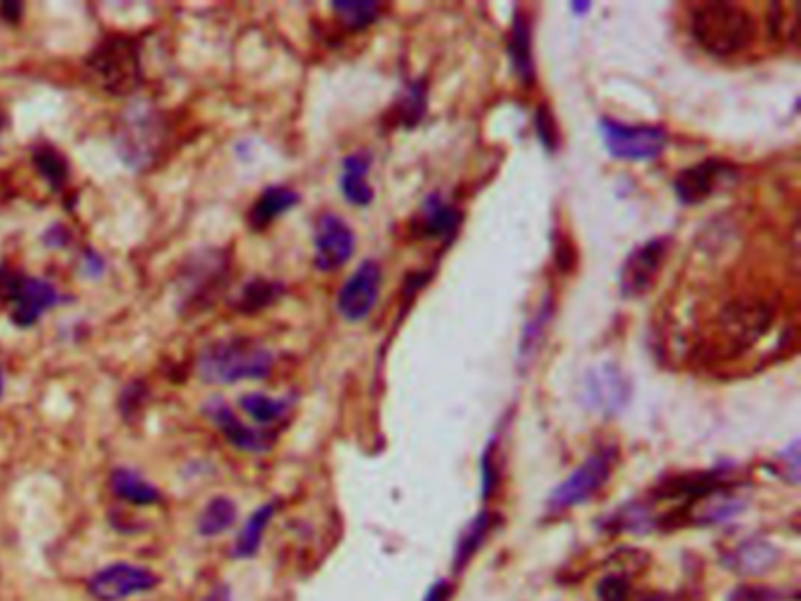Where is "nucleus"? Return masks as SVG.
<instances>
[{"label": "nucleus", "mask_w": 801, "mask_h": 601, "mask_svg": "<svg viewBox=\"0 0 801 601\" xmlns=\"http://www.w3.org/2000/svg\"><path fill=\"white\" fill-rule=\"evenodd\" d=\"M170 144V123L165 113L144 97H133L114 123V154L135 175H146L160 165Z\"/></svg>", "instance_id": "f257e3e1"}, {"label": "nucleus", "mask_w": 801, "mask_h": 601, "mask_svg": "<svg viewBox=\"0 0 801 601\" xmlns=\"http://www.w3.org/2000/svg\"><path fill=\"white\" fill-rule=\"evenodd\" d=\"M275 367V352L252 336H223L208 341L196 357V373L208 386L264 381Z\"/></svg>", "instance_id": "f03ea898"}, {"label": "nucleus", "mask_w": 801, "mask_h": 601, "mask_svg": "<svg viewBox=\"0 0 801 601\" xmlns=\"http://www.w3.org/2000/svg\"><path fill=\"white\" fill-rule=\"evenodd\" d=\"M85 78L108 97H137L144 87L141 41L135 35L110 33L83 60Z\"/></svg>", "instance_id": "7ed1b4c3"}, {"label": "nucleus", "mask_w": 801, "mask_h": 601, "mask_svg": "<svg viewBox=\"0 0 801 601\" xmlns=\"http://www.w3.org/2000/svg\"><path fill=\"white\" fill-rule=\"evenodd\" d=\"M231 275V254L221 247H198L186 256L172 280L175 313L193 317L214 306Z\"/></svg>", "instance_id": "20e7f679"}, {"label": "nucleus", "mask_w": 801, "mask_h": 601, "mask_svg": "<svg viewBox=\"0 0 801 601\" xmlns=\"http://www.w3.org/2000/svg\"><path fill=\"white\" fill-rule=\"evenodd\" d=\"M688 29H692L694 41L713 56L740 54L757 38L752 12L738 3H729V0L694 6Z\"/></svg>", "instance_id": "39448f33"}, {"label": "nucleus", "mask_w": 801, "mask_h": 601, "mask_svg": "<svg viewBox=\"0 0 801 601\" xmlns=\"http://www.w3.org/2000/svg\"><path fill=\"white\" fill-rule=\"evenodd\" d=\"M62 304L60 289L50 280L0 263V308L17 329H31Z\"/></svg>", "instance_id": "423d86ee"}, {"label": "nucleus", "mask_w": 801, "mask_h": 601, "mask_svg": "<svg viewBox=\"0 0 801 601\" xmlns=\"http://www.w3.org/2000/svg\"><path fill=\"white\" fill-rule=\"evenodd\" d=\"M773 325V308L767 300H734L717 315V346L724 355L750 350Z\"/></svg>", "instance_id": "0eeeda50"}, {"label": "nucleus", "mask_w": 801, "mask_h": 601, "mask_svg": "<svg viewBox=\"0 0 801 601\" xmlns=\"http://www.w3.org/2000/svg\"><path fill=\"white\" fill-rule=\"evenodd\" d=\"M600 135L613 158L644 162L658 158L667 146V131L658 125H623L619 120H600Z\"/></svg>", "instance_id": "6e6552de"}, {"label": "nucleus", "mask_w": 801, "mask_h": 601, "mask_svg": "<svg viewBox=\"0 0 801 601\" xmlns=\"http://www.w3.org/2000/svg\"><path fill=\"white\" fill-rule=\"evenodd\" d=\"M613 463H616V451L602 449L583 461L573 473L550 494V510H569L573 505H581L592 498L611 477Z\"/></svg>", "instance_id": "1a4fd4ad"}, {"label": "nucleus", "mask_w": 801, "mask_h": 601, "mask_svg": "<svg viewBox=\"0 0 801 601\" xmlns=\"http://www.w3.org/2000/svg\"><path fill=\"white\" fill-rule=\"evenodd\" d=\"M160 578L144 567L129 561L108 563L87 580V592L97 601H123L158 588Z\"/></svg>", "instance_id": "9d476101"}, {"label": "nucleus", "mask_w": 801, "mask_h": 601, "mask_svg": "<svg viewBox=\"0 0 801 601\" xmlns=\"http://www.w3.org/2000/svg\"><path fill=\"white\" fill-rule=\"evenodd\" d=\"M200 413L219 428L223 440L235 446L238 451H245V454H266L275 442V435L271 430L242 423L221 394H210V398L202 402Z\"/></svg>", "instance_id": "9b49d317"}, {"label": "nucleus", "mask_w": 801, "mask_h": 601, "mask_svg": "<svg viewBox=\"0 0 801 601\" xmlns=\"http://www.w3.org/2000/svg\"><path fill=\"white\" fill-rule=\"evenodd\" d=\"M313 247L315 268L323 273L339 271L356 254V233L339 214L325 212L315 221Z\"/></svg>", "instance_id": "f8f14e48"}, {"label": "nucleus", "mask_w": 801, "mask_h": 601, "mask_svg": "<svg viewBox=\"0 0 801 601\" xmlns=\"http://www.w3.org/2000/svg\"><path fill=\"white\" fill-rule=\"evenodd\" d=\"M383 273L377 261H362L337 294V308L348 323H362L375 310L381 294Z\"/></svg>", "instance_id": "ddd939ff"}, {"label": "nucleus", "mask_w": 801, "mask_h": 601, "mask_svg": "<svg viewBox=\"0 0 801 601\" xmlns=\"http://www.w3.org/2000/svg\"><path fill=\"white\" fill-rule=\"evenodd\" d=\"M667 250H670L667 238H654L640 244V247L625 259L619 277L621 294L625 298H640L654 287V280L663 266Z\"/></svg>", "instance_id": "4468645a"}, {"label": "nucleus", "mask_w": 801, "mask_h": 601, "mask_svg": "<svg viewBox=\"0 0 801 601\" xmlns=\"http://www.w3.org/2000/svg\"><path fill=\"white\" fill-rule=\"evenodd\" d=\"M630 394L632 386L628 381V376L616 365L594 367L586 376L583 400L588 402L590 409H598L607 413V417L619 413L630 402Z\"/></svg>", "instance_id": "2eb2a0df"}, {"label": "nucleus", "mask_w": 801, "mask_h": 601, "mask_svg": "<svg viewBox=\"0 0 801 601\" xmlns=\"http://www.w3.org/2000/svg\"><path fill=\"white\" fill-rule=\"evenodd\" d=\"M736 179V167L726 160H700L692 167L682 169L675 179V193L684 204H698L710 198L719 183H729Z\"/></svg>", "instance_id": "dca6fc26"}, {"label": "nucleus", "mask_w": 801, "mask_h": 601, "mask_svg": "<svg viewBox=\"0 0 801 601\" xmlns=\"http://www.w3.org/2000/svg\"><path fill=\"white\" fill-rule=\"evenodd\" d=\"M461 219V212L452 202H446L440 193H431L421 202L419 214L412 221V231L419 238L450 240L459 231Z\"/></svg>", "instance_id": "f3484780"}, {"label": "nucleus", "mask_w": 801, "mask_h": 601, "mask_svg": "<svg viewBox=\"0 0 801 601\" xmlns=\"http://www.w3.org/2000/svg\"><path fill=\"white\" fill-rule=\"evenodd\" d=\"M299 202H302V196L296 193L294 188L283 186V183L266 186L264 191H261V196L252 202L250 212H247L250 229L256 233L266 231L273 221L292 212Z\"/></svg>", "instance_id": "a211bd4d"}, {"label": "nucleus", "mask_w": 801, "mask_h": 601, "mask_svg": "<svg viewBox=\"0 0 801 601\" xmlns=\"http://www.w3.org/2000/svg\"><path fill=\"white\" fill-rule=\"evenodd\" d=\"M285 292H287L285 282L256 275L238 289V294L229 300V304L240 315H256L261 310L275 306L277 300L285 296Z\"/></svg>", "instance_id": "6ab92c4d"}, {"label": "nucleus", "mask_w": 801, "mask_h": 601, "mask_svg": "<svg viewBox=\"0 0 801 601\" xmlns=\"http://www.w3.org/2000/svg\"><path fill=\"white\" fill-rule=\"evenodd\" d=\"M508 54L513 62V71L521 85L531 87L536 81V64H534V50H531V22L529 17L517 10L513 19V29L508 38Z\"/></svg>", "instance_id": "aec40b11"}, {"label": "nucleus", "mask_w": 801, "mask_h": 601, "mask_svg": "<svg viewBox=\"0 0 801 601\" xmlns=\"http://www.w3.org/2000/svg\"><path fill=\"white\" fill-rule=\"evenodd\" d=\"M110 492L116 498H120L127 505L135 507H148L158 505L162 500L160 488L148 482L144 475H139L133 467H114V473L108 477Z\"/></svg>", "instance_id": "412c9836"}, {"label": "nucleus", "mask_w": 801, "mask_h": 601, "mask_svg": "<svg viewBox=\"0 0 801 601\" xmlns=\"http://www.w3.org/2000/svg\"><path fill=\"white\" fill-rule=\"evenodd\" d=\"M369 167H371V156L365 154V150H358L344 160L341 165V193L346 198V202L356 204V207H367L375 200V188L367 181L369 177Z\"/></svg>", "instance_id": "4be33fe9"}, {"label": "nucleus", "mask_w": 801, "mask_h": 601, "mask_svg": "<svg viewBox=\"0 0 801 601\" xmlns=\"http://www.w3.org/2000/svg\"><path fill=\"white\" fill-rule=\"evenodd\" d=\"M31 165L35 172L43 177V181L50 186V191L60 193L66 188L71 179V162L57 146L50 141H41L31 146Z\"/></svg>", "instance_id": "5701e85b"}, {"label": "nucleus", "mask_w": 801, "mask_h": 601, "mask_svg": "<svg viewBox=\"0 0 801 601\" xmlns=\"http://www.w3.org/2000/svg\"><path fill=\"white\" fill-rule=\"evenodd\" d=\"M238 521V505L233 498L229 496H214L198 515L196 521V531L202 538H217L223 536L226 531H231Z\"/></svg>", "instance_id": "b1692460"}, {"label": "nucleus", "mask_w": 801, "mask_h": 601, "mask_svg": "<svg viewBox=\"0 0 801 601\" xmlns=\"http://www.w3.org/2000/svg\"><path fill=\"white\" fill-rule=\"evenodd\" d=\"M292 404H294L292 398H268L264 392H245L240 394L238 400L242 413H247V417L261 428H271L275 423H281L289 413Z\"/></svg>", "instance_id": "393cba45"}, {"label": "nucleus", "mask_w": 801, "mask_h": 601, "mask_svg": "<svg viewBox=\"0 0 801 601\" xmlns=\"http://www.w3.org/2000/svg\"><path fill=\"white\" fill-rule=\"evenodd\" d=\"M552 315H555V304H552V296L548 294L541 300V306H538L536 313L529 317V323L525 325V331H521L519 348H517V355H519L517 360H519V367L521 369H525L534 360L538 348H541Z\"/></svg>", "instance_id": "a878e982"}, {"label": "nucleus", "mask_w": 801, "mask_h": 601, "mask_svg": "<svg viewBox=\"0 0 801 601\" xmlns=\"http://www.w3.org/2000/svg\"><path fill=\"white\" fill-rule=\"evenodd\" d=\"M740 510H742L740 498H736L734 494H726L724 488H715V492L694 500L688 519H692L694 524H717V521L731 519Z\"/></svg>", "instance_id": "bb28decb"}, {"label": "nucleus", "mask_w": 801, "mask_h": 601, "mask_svg": "<svg viewBox=\"0 0 801 601\" xmlns=\"http://www.w3.org/2000/svg\"><path fill=\"white\" fill-rule=\"evenodd\" d=\"M277 513V503H264L261 507L250 515V519L242 526L235 545H233V557L238 559H250L259 552L261 548V538H264L268 524L273 519V515Z\"/></svg>", "instance_id": "cd10ccee"}, {"label": "nucleus", "mask_w": 801, "mask_h": 601, "mask_svg": "<svg viewBox=\"0 0 801 601\" xmlns=\"http://www.w3.org/2000/svg\"><path fill=\"white\" fill-rule=\"evenodd\" d=\"M331 12L348 31H362L377 22L381 6L375 0H341V3H331Z\"/></svg>", "instance_id": "c85d7f7f"}, {"label": "nucleus", "mask_w": 801, "mask_h": 601, "mask_svg": "<svg viewBox=\"0 0 801 601\" xmlns=\"http://www.w3.org/2000/svg\"><path fill=\"white\" fill-rule=\"evenodd\" d=\"M151 400H154V392L144 379H135V381L125 383L123 390L118 392V411H120L123 421L137 423L144 417L146 407L151 404Z\"/></svg>", "instance_id": "c756f323"}, {"label": "nucleus", "mask_w": 801, "mask_h": 601, "mask_svg": "<svg viewBox=\"0 0 801 601\" xmlns=\"http://www.w3.org/2000/svg\"><path fill=\"white\" fill-rule=\"evenodd\" d=\"M428 108V85L425 81L409 83L407 89L400 94V102L396 106L398 120L402 127H414L421 123Z\"/></svg>", "instance_id": "7c9ffc66"}, {"label": "nucleus", "mask_w": 801, "mask_h": 601, "mask_svg": "<svg viewBox=\"0 0 801 601\" xmlns=\"http://www.w3.org/2000/svg\"><path fill=\"white\" fill-rule=\"evenodd\" d=\"M489 526H492V517L487 515V513H484V515H479L473 524H471V529H468V534H465L463 536V540H461V548H459V567H461V561H468L471 559V555L479 548V545H482V540H484V536H487V531H489Z\"/></svg>", "instance_id": "2f4dec72"}, {"label": "nucleus", "mask_w": 801, "mask_h": 601, "mask_svg": "<svg viewBox=\"0 0 801 601\" xmlns=\"http://www.w3.org/2000/svg\"><path fill=\"white\" fill-rule=\"evenodd\" d=\"M776 552L769 548L767 542H755V545H745L740 550V563L742 571H763L769 567V561H773Z\"/></svg>", "instance_id": "473e14b6"}, {"label": "nucleus", "mask_w": 801, "mask_h": 601, "mask_svg": "<svg viewBox=\"0 0 801 601\" xmlns=\"http://www.w3.org/2000/svg\"><path fill=\"white\" fill-rule=\"evenodd\" d=\"M534 123H536V137L538 141H541L550 154L557 146V125H555V118L548 106H538L536 108V116H534Z\"/></svg>", "instance_id": "72a5a7b5"}, {"label": "nucleus", "mask_w": 801, "mask_h": 601, "mask_svg": "<svg viewBox=\"0 0 801 601\" xmlns=\"http://www.w3.org/2000/svg\"><path fill=\"white\" fill-rule=\"evenodd\" d=\"M81 275L85 277V280H92V282H97V280H102L104 275H106V271H108V263H106V259L97 252V250H83V254H81Z\"/></svg>", "instance_id": "f704fd0d"}, {"label": "nucleus", "mask_w": 801, "mask_h": 601, "mask_svg": "<svg viewBox=\"0 0 801 601\" xmlns=\"http://www.w3.org/2000/svg\"><path fill=\"white\" fill-rule=\"evenodd\" d=\"M598 594H600L602 601H625L628 594H630V588H628V582L623 578L609 576V578H604L600 582Z\"/></svg>", "instance_id": "c9c22d12"}, {"label": "nucleus", "mask_w": 801, "mask_h": 601, "mask_svg": "<svg viewBox=\"0 0 801 601\" xmlns=\"http://www.w3.org/2000/svg\"><path fill=\"white\" fill-rule=\"evenodd\" d=\"M482 498L487 500L492 494H494V486H496V463H494V444H489L487 449H484V456H482Z\"/></svg>", "instance_id": "e433bc0d"}, {"label": "nucleus", "mask_w": 801, "mask_h": 601, "mask_svg": "<svg viewBox=\"0 0 801 601\" xmlns=\"http://www.w3.org/2000/svg\"><path fill=\"white\" fill-rule=\"evenodd\" d=\"M41 240H43V244L48 250H66L71 244V240H73V235H71V231L66 229L64 223H50L45 229V233L41 235Z\"/></svg>", "instance_id": "4c0bfd02"}, {"label": "nucleus", "mask_w": 801, "mask_h": 601, "mask_svg": "<svg viewBox=\"0 0 801 601\" xmlns=\"http://www.w3.org/2000/svg\"><path fill=\"white\" fill-rule=\"evenodd\" d=\"M22 17H24V3H20V0H3V3H0V22L17 27L22 22Z\"/></svg>", "instance_id": "58836bf2"}, {"label": "nucleus", "mask_w": 801, "mask_h": 601, "mask_svg": "<svg viewBox=\"0 0 801 601\" xmlns=\"http://www.w3.org/2000/svg\"><path fill=\"white\" fill-rule=\"evenodd\" d=\"M428 277H431V273H414V275H407V277H404V294H407V296H412L417 289H421V287L425 285Z\"/></svg>", "instance_id": "ea45409f"}, {"label": "nucleus", "mask_w": 801, "mask_h": 601, "mask_svg": "<svg viewBox=\"0 0 801 601\" xmlns=\"http://www.w3.org/2000/svg\"><path fill=\"white\" fill-rule=\"evenodd\" d=\"M446 599H450V586H446V582H435L423 601H446Z\"/></svg>", "instance_id": "a19ab883"}, {"label": "nucleus", "mask_w": 801, "mask_h": 601, "mask_svg": "<svg viewBox=\"0 0 801 601\" xmlns=\"http://www.w3.org/2000/svg\"><path fill=\"white\" fill-rule=\"evenodd\" d=\"M590 8H592L590 3H573V6H571V10H573L576 14H586Z\"/></svg>", "instance_id": "79ce46f5"}, {"label": "nucleus", "mask_w": 801, "mask_h": 601, "mask_svg": "<svg viewBox=\"0 0 801 601\" xmlns=\"http://www.w3.org/2000/svg\"><path fill=\"white\" fill-rule=\"evenodd\" d=\"M8 123H10V120H8V116H6V110L0 108V135H3V129L8 127Z\"/></svg>", "instance_id": "37998d69"}, {"label": "nucleus", "mask_w": 801, "mask_h": 601, "mask_svg": "<svg viewBox=\"0 0 801 601\" xmlns=\"http://www.w3.org/2000/svg\"><path fill=\"white\" fill-rule=\"evenodd\" d=\"M6 394V376H3V369H0V400H3Z\"/></svg>", "instance_id": "c03bdc74"}]
</instances>
